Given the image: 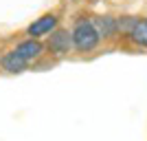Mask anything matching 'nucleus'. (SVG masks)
Returning a JSON list of instances; mask_svg holds the SVG:
<instances>
[{
	"mask_svg": "<svg viewBox=\"0 0 147 141\" xmlns=\"http://www.w3.org/2000/svg\"><path fill=\"white\" fill-rule=\"evenodd\" d=\"M70 37H73V49L77 53H84V55L92 53L101 44V37H99L94 25H92V18H86V16H79L73 22Z\"/></svg>",
	"mask_w": 147,
	"mask_h": 141,
	"instance_id": "nucleus-1",
	"label": "nucleus"
},
{
	"mask_svg": "<svg viewBox=\"0 0 147 141\" xmlns=\"http://www.w3.org/2000/svg\"><path fill=\"white\" fill-rule=\"evenodd\" d=\"M44 49H46V55H51L53 60H64V57L73 51V37H70V31L64 29V27H57L51 35H46Z\"/></svg>",
	"mask_w": 147,
	"mask_h": 141,
	"instance_id": "nucleus-2",
	"label": "nucleus"
},
{
	"mask_svg": "<svg viewBox=\"0 0 147 141\" xmlns=\"http://www.w3.org/2000/svg\"><path fill=\"white\" fill-rule=\"evenodd\" d=\"M57 27H59V13L57 11H46L26 27V35L35 37V40H42V37L51 35Z\"/></svg>",
	"mask_w": 147,
	"mask_h": 141,
	"instance_id": "nucleus-3",
	"label": "nucleus"
},
{
	"mask_svg": "<svg viewBox=\"0 0 147 141\" xmlns=\"http://www.w3.org/2000/svg\"><path fill=\"white\" fill-rule=\"evenodd\" d=\"M13 51H16L29 66H35L37 62L46 55L44 42H42V40H35V37H26V40H22V42H18Z\"/></svg>",
	"mask_w": 147,
	"mask_h": 141,
	"instance_id": "nucleus-4",
	"label": "nucleus"
},
{
	"mask_svg": "<svg viewBox=\"0 0 147 141\" xmlns=\"http://www.w3.org/2000/svg\"><path fill=\"white\" fill-rule=\"evenodd\" d=\"M92 25L97 29L99 37L103 42H112L119 37V25H117V18L110 16V13H101V16H94L92 18Z\"/></svg>",
	"mask_w": 147,
	"mask_h": 141,
	"instance_id": "nucleus-5",
	"label": "nucleus"
},
{
	"mask_svg": "<svg viewBox=\"0 0 147 141\" xmlns=\"http://www.w3.org/2000/svg\"><path fill=\"white\" fill-rule=\"evenodd\" d=\"M0 68H2L5 73H9V75H20V73H24V71H29V64H26L13 49H9V51H5V53L0 55Z\"/></svg>",
	"mask_w": 147,
	"mask_h": 141,
	"instance_id": "nucleus-6",
	"label": "nucleus"
},
{
	"mask_svg": "<svg viewBox=\"0 0 147 141\" xmlns=\"http://www.w3.org/2000/svg\"><path fill=\"white\" fill-rule=\"evenodd\" d=\"M127 40L136 46H141V49H147V18H136Z\"/></svg>",
	"mask_w": 147,
	"mask_h": 141,
	"instance_id": "nucleus-7",
	"label": "nucleus"
},
{
	"mask_svg": "<svg viewBox=\"0 0 147 141\" xmlns=\"http://www.w3.org/2000/svg\"><path fill=\"white\" fill-rule=\"evenodd\" d=\"M136 22V16H119L117 18V25H119V37H127L129 31H132V27H134Z\"/></svg>",
	"mask_w": 147,
	"mask_h": 141,
	"instance_id": "nucleus-8",
	"label": "nucleus"
},
{
	"mask_svg": "<svg viewBox=\"0 0 147 141\" xmlns=\"http://www.w3.org/2000/svg\"><path fill=\"white\" fill-rule=\"evenodd\" d=\"M70 2H77V0H70Z\"/></svg>",
	"mask_w": 147,
	"mask_h": 141,
	"instance_id": "nucleus-9",
	"label": "nucleus"
}]
</instances>
